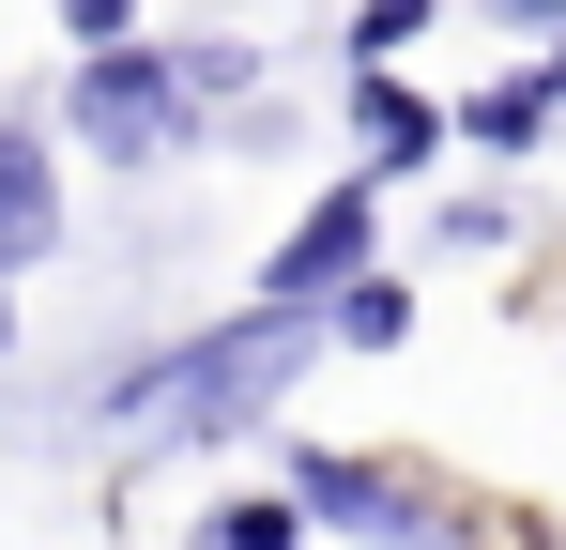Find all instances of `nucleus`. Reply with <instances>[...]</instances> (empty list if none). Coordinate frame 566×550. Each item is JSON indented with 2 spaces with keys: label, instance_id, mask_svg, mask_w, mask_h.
Wrapping results in <instances>:
<instances>
[{
  "label": "nucleus",
  "instance_id": "obj_12",
  "mask_svg": "<svg viewBox=\"0 0 566 550\" xmlns=\"http://www.w3.org/2000/svg\"><path fill=\"white\" fill-rule=\"evenodd\" d=\"M505 15H521V31H566V0H505Z\"/></svg>",
  "mask_w": 566,
  "mask_h": 550
},
{
  "label": "nucleus",
  "instance_id": "obj_7",
  "mask_svg": "<svg viewBox=\"0 0 566 550\" xmlns=\"http://www.w3.org/2000/svg\"><path fill=\"white\" fill-rule=\"evenodd\" d=\"M306 321H322V352H398V337H413V290H398L382 261H353L322 306H306Z\"/></svg>",
  "mask_w": 566,
  "mask_h": 550
},
{
  "label": "nucleus",
  "instance_id": "obj_10",
  "mask_svg": "<svg viewBox=\"0 0 566 550\" xmlns=\"http://www.w3.org/2000/svg\"><path fill=\"white\" fill-rule=\"evenodd\" d=\"M505 230H521V214H505V199H444V214H429V245H444V261H490V245H505Z\"/></svg>",
  "mask_w": 566,
  "mask_h": 550
},
{
  "label": "nucleus",
  "instance_id": "obj_4",
  "mask_svg": "<svg viewBox=\"0 0 566 550\" xmlns=\"http://www.w3.org/2000/svg\"><path fill=\"white\" fill-rule=\"evenodd\" d=\"M62 261V123L46 107H15L0 123V275Z\"/></svg>",
  "mask_w": 566,
  "mask_h": 550
},
{
  "label": "nucleus",
  "instance_id": "obj_13",
  "mask_svg": "<svg viewBox=\"0 0 566 550\" xmlns=\"http://www.w3.org/2000/svg\"><path fill=\"white\" fill-rule=\"evenodd\" d=\"M0 352H15V275H0Z\"/></svg>",
  "mask_w": 566,
  "mask_h": 550
},
{
  "label": "nucleus",
  "instance_id": "obj_9",
  "mask_svg": "<svg viewBox=\"0 0 566 550\" xmlns=\"http://www.w3.org/2000/svg\"><path fill=\"white\" fill-rule=\"evenodd\" d=\"M429 15H444V0H353V15H337V62H398Z\"/></svg>",
  "mask_w": 566,
  "mask_h": 550
},
{
  "label": "nucleus",
  "instance_id": "obj_11",
  "mask_svg": "<svg viewBox=\"0 0 566 550\" xmlns=\"http://www.w3.org/2000/svg\"><path fill=\"white\" fill-rule=\"evenodd\" d=\"M62 15V46H107V31H138V0H46Z\"/></svg>",
  "mask_w": 566,
  "mask_h": 550
},
{
  "label": "nucleus",
  "instance_id": "obj_6",
  "mask_svg": "<svg viewBox=\"0 0 566 550\" xmlns=\"http://www.w3.org/2000/svg\"><path fill=\"white\" fill-rule=\"evenodd\" d=\"M552 107H566V62H521V77H490L444 107V138H474V154H536L552 138Z\"/></svg>",
  "mask_w": 566,
  "mask_h": 550
},
{
  "label": "nucleus",
  "instance_id": "obj_3",
  "mask_svg": "<svg viewBox=\"0 0 566 550\" xmlns=\"http://www.w3.org/2000/svg\"><path fill=\"white\" fill-rule=\"evenodd\" d=\"M353 261H382V183H368V169H353V183H322V199L291 214V245L261 261V290H245V306H322Z\"/></svg>",
  "mask_w": 566,
  "mask_h": 550
},
{
  "label": "nucleus",
  "instance_id": "obj_5",
  "mask_svg": "<svg viewBox=\"0 0 566 550\" xmlns=\"http://www.w3.org/2000/svg\"><path fill=\"white\" fill-rule=\"evenodd\" d=\"M353 138H368V183H413V169H444L460 138H444V107L398 77V62H353Z\"/></svg>",
  "mask_w": 566,
  "mask_h": 550
},
{
  "label": "nucleus",
  "instance_id": "obj_8",
  "mask_svg": "<svg viewBox=\"0 0 566 550\" xmlns=\"http://www.w3.org/2000/svg\"><path fill=\"white\" fill-rule=\"evenodd\" d=\"M199 550H306V505L291 489H230V505H199Z\"/></svg>",
  "mask_w": 566,
  "mask_h": 550
},
{
  "label": "nucleus",
  "instance_id": "obj_1",
  "mask_svg": "<svg viewBox=\"0 0 566 550\" xmlns=\"http://www.w3.org/2000/svg\"><path fill=\"white\" fill-rule=\"evenodd\" d=\"M62 138H77V154H107V169H169V154H199V138H214V107L185 92V46L107 31V46H77V77H62Z\"/></svg>",
  "mask_w": 566,
  "mask_h": 550
},
{
  "label": "nucleus",
  "instance_id": "obj_2",
  "mask_svg": "<svg viewBox=\"0 0 566 550\" xmlns=\"http://www.w3.org/2000/svg\"><path fill=\"white\" fill-rule=\"evenodd\" d=\"M291 505H306V536H353V550H444L460 474L382 458V444H291Z\"/></svg>",
  "mask_w": 566,
  "mask_h": 550
}]
</instances>
